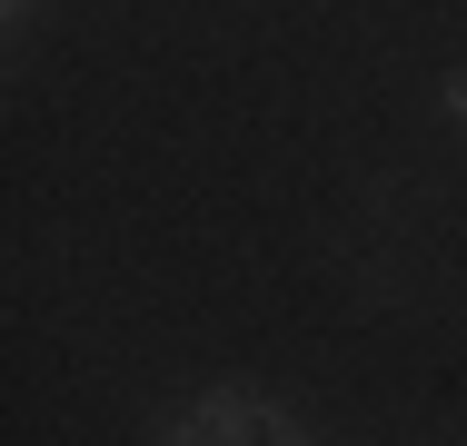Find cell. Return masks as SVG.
Wrapping results in <instances>:
<instances>
[{
    "instance_id": "obj_5",
    "label": "cell",
    "mask_w": 467,
    "mask_h": 446,
    "mask_svg": "<svg viewBox=\"0 0 467 446\" xmlns=\"http://www.w3.org/2000/svg\"><path fill=\"white\" fill-rule=\"evenodd\" d=\"M269 446H308V437H298V427H288V417H279V437H269Z\"/></svg>"
},
{
    "instance_id": "obj_1",
    "label": "cell",
    "mask_w": 467,
    "mask_h": 446,
    "mask_svg": "<svg viewBox=\"0 0 467 446\" xmlns=\"http://www.w3.org/2000/svg\"><path fill=\"white\" fill-rule=\"evenodd\" d=\"M189 417H199V427H209L219 446H259V437H279V407H269L259 387H209Z\"/></svg>"
},
{
    "instance_id": "obj_4",
    "label": "cell",
    "mask_w": 467,
    "mask_h": 446,
    "mask_svg": "<svg viewBox=\"0 0 467 446\" xmlns=\"http://www.w3.org/2000/svg\"><path fill=\"white\" fill-rule=\"evenodd\" d=\"M0 20H10V30H20V20H30V0H0Z\"/></svg>"
},
{
    "instance_id": "obj_2",
    "label": "cell",
    "mask_w": 467,
    "mask_h": 446,
    "mask_svg": "<svg viewBox=\"0 0 467 446\" xmlns=\"http://www.w3.org/2000/svg\"><path fill=\"white\" fill-rule=\"evenodd\" d=\"M150 446H219V437H209L199 417H170V427H160V437H150Z\"/></svg>"
},
{
    "instance_id": "obj_3",
    "label": "cell",
    "mask_w": 467,
    "mask_h": 446,
    "mask_svg": "<svg viewBox=\"0 0 467 446\" xmlns=\"http://www.w3.org/2000/svg\"><path fill=\"white\" fill-rule=\"evenodd\" d=\"M438 109H448V119L467 129V70H448V80H438Z\"/></svg>"
}]
</instances>
